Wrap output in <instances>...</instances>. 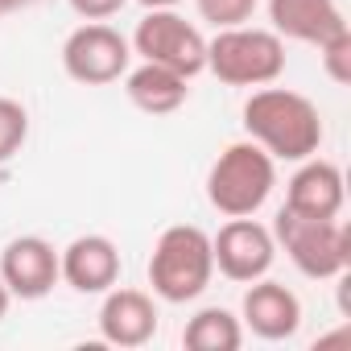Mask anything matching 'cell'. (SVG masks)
<instances>
[{
    "label": "cell",
    "mask_w": 351,
    "mask_h": 351,
    "mask_svg": "<svg viewBox=\"0 0 351 351\" xmlns=\"http://www.w3.org/2000/svg\"><path fill=\"white\" fill-rule=\"evenodd\" d=\"M269 21L277 38L306 46H322L326 38L347 29L339 0H269Z\"/></svg>",
    "instance_id": "cell-14"
},
{
    "label": "cell",
    "mask_w": 351,
    "mask_h": 351,
    "mask_svg": "<svg viewBox=\"0 0 351 351\" xmlns=\"http://www.w3.org/2000/svg\"><path fill=\"white\" fill-rule=\"evenodd\" d=\"M240 322L265 343H285L302 326V302L289 285H281L273 277H256V281H248Z\"/></svg>",
    "instance_id": "cell-11"
},
{
    "label": "cell",
    "mask_w": 351,
    "mask_h": 351,
    "mask_svg": "<svg viewBox=\"0 0 351 351\" xmlns=\"http://www.w3.org/2000/svg\"><path fill=\"white\" fill-rule=\"evenodd\" d=\"M29 5H38V0H0V17H5V13H17V9H29Z\"/></svg>",
    "instance_id": "cell-21"
},
{
    "label": "cell",
    "mask_w": 351,
    "mask_h": 351,
    "mask_svg": "<svg viewBox=\"0 0 351 351\" xmlns=\"http://www.w3.org/2000/svg\"><path fill=\"white\" fill-rule=\"evenodd\" d=\"M141 5H145V9H178L182 0H141Z\"/></svg>",
    "instance_id": "cell-23"
},
{
    "label": "cell",
    "mask_w": 351,
    "mask_h": 351,
    "mask_svg": "<svg viewBox=\"0 0 351 351\" xmlns=\"http://www.w3.org/2000/svg\"><path fill=\"white\" fill-rule=\"evenodd\" d=\"M99 335L112 347H145L157 335V306L145 289L112 285L99 306Z\"/></svg>",
    "instance_id": "cell-13"
},
{
    "label": "cell",
    "mask_w": 351,
    "mask_h": 351,
    "mask_svg": "<svg viewBox=\"0 0 351 351\" xmlns=\"http://www.w3.org/2000/svg\"><path fill=\"white\" fill-rule=\"evenodd\" d=\"M58 273L75 293H108L120 281V248L108 236H79L58 252Z\"/></svg>",
    "instance_id": "cell-12"
},
{
    "label": "cell",
    "mask_w": 351,
    "mask_h": 351,
    "mask_svg": "<svg viewBox=\"0 0 351 351\" xmlns=\"http://www.w3.org/2000/svg\"><path fill=\"white\" fill-rule=\"evenodd\" d=\"M132 46L108 21H87L62 42V71L83 87H108L128 75Z\"/></svg>",
    "instance_id": "cell-7"
},
{
    "label": "cell",
    "mask_w": 351,
    "mask_h": 351,
    "mask_svg": "<svg viewBox=\"0 0 351 351\" xmlns=\"http://www.w3.org/2000/svg\"><path fill=\"white\" fill-rule=\"evenodd\" d=\"M124 91L128 99L149 112V116H169L178 112L186 99H191V79L169 71V66H157V62H141L136 71L124 75Z\"/></svg>",
    "instance_id": "cell-15"
},
{
    "label": "cell",
    "mask_w": 351,
    "mask_h": 351,
    "mask_svg": "<svg viewBox=\"0 0 351 351\" xmlns=\"http://www.w3.org/2000/svg\"><path fill=\"white\" fill-rule=\"evenodd\" d=\"M347 203V186H343V169L326 157H306L298 161L293 178L285 186V211L293 215H310V219H339Z\"/></svg>",
    "instance_id": "cell-10"
},
{
    "label": "cell",
    "mask_w": 351,
    "mask_h": 351,
    "mask_svg": "<svg viewBox=\"0 0 351 351\" xmlns=\"http://www.w3.org/2000/svg\"><path fill=\"white\" fill-rule=\"evenodd\" d=\"M273 240L310 281H335L351 269V232L339 219H310L281 207L273 219Z\"/></svg>",
    "instance_id": "cell-5"
},
{
    "label": "cell",
    "mask_w": 351,
    "mask_h": 351,
    "mask_svg": "<svg viewBox=\"0 0 351 351\" xmlns=\"http://www.w3.org/2000/svg\"><path fill=\"white\" fill-rule=\"evenodd\" d=\"M277 186V161L256 145V141H236L228 145L211 169H207V203L228 215H256Z\"/></svg>",
    "instance_id": "cell-3"
},
{
    "label": "cell",
    "mask_w": 351,
    "mask_h": 351,
    "mask_svg": "<svg viewBox=\"0 0 351 351\" xmlns=\"http://www.w3.org/2000/svg\"><path fill=\"white\" fill-rule=\"evenodd\" d=\"M66 5L83 17V21H108V17H116L128 0H66Z\"/></svg>",
    "instance_id": "cell-20"
},
{
    "label": "cell",
    "mask_w": 351,
    "mask_h": 351,
    "mask_svg": "<svg viewBox=\"0 0 351 351\" xmlns=\"http://www.w3.org/2000/svg\"><path fill=\"white\" fill-rule=\"evenodd\" d=\"M0 281L9 285L13 298L21 302H42L58 281V252L50 240L42 236H17L5 244V252H0Z\"/></svg>",
    "instance_id": "cell-9"
},
{
    "label": "cell",
    "mask_w": 351,
    "mask_h": 351,
    "mask_svg": "<svg viewBox=\"0 0 351 351\" xmlns=\"http://www.w3.org/2000/svg\"><path fill=\"white\" fill-rule=\"evenodd\" d=\"M195 9L207 25L215 29H232V25H248L256 13V0H195Z\"/></svg>",
    "instance_id": "cell-18"
},
{
    "label": "cell",
    "mask_w": 351,
    "mask_h": 351,
    "mask_svg": "<svg viewBox=\"0 0 351 351\" xmlns=\"http://www.w3.org/2000/svg\"><path fill=\"white\" fill-rule=\"evenodd\" d=\"M318 58H322V71L330 75V83L347 87V83H351V29L326 38V42L318 46Z\"/></svg>",
    "instance_id": "cell-19"
},
{
    "label": "cell",
    "mask_w": 351,
    "mask_h": 351,
    "mask_svg": "<svg viewBox=\"0 0 351 351\" xmlns=\"http://www.w3.org/2000/svg\"><path fill=\"white\" fill-rule=\"evenodd\" d=\"M25 136H29V112H25L17 99L0 95V165L13 161V157L21 153Z\"/></svg>",
    "instance_id": "cell-17"
},
{
    "label": "cell",
    "mask_w": 351,
    "mask_h": 351,
    "mask_svg": "<svg viewBox=\"0 0 351 351\" xmlns=\"http://www.w3.org/2000/svg\"><path fill=\"white\" fill-rule=\"evenodd\" d=\"M240 343H244V322L223 306H207L182 326L186 351H236Z\"/></svg>",
    "instance_id": "cell-16"
},
{
    "label": "cell",
    "mask_w": 351,
    "mask_h": 351,
    "mask_svg": "<svg viewBox=\"0 0 351 351\" xmlns=\"http://www.w3.org/2000/svg\"><path fill=\"white\" fill-rule=\"evenodd\" d=\"M215 277V256H211V236L195 223H173L157 236L153 256H149V285L161 302L182 306L195 302Z\"/></svg>",
    "instance_id": "cell-2"
},
{
    "label": "cell",
    "mask_w": 351,
    "mask_h": 351,
    "mask_svg": "<svg viewBox=\"0 0 351 351\" xmlns=\"http://www.w3.org/2000/svg\"><path fill=\"white\" fill-rule=\"evenodd\" d=\"M128 46L145 62L169 66V71H178L186 79L207 71V38L199 34V25H191L173 9H145V17L136 21V34L128 38Z\"/></svg>",
    "instance_id": "cell-6"
},
{
    "label": "cell",
    "mask_w": 351,
    "mask_h": 351,
    "mask_svg": "<svg viewBox=\"0 0 351 351\" xmlns=\"http://www.w3.org/2000/svg\"><path fill=\"white\" fill-rule=\"evenodd\" d=\"M207 71L228 87H265L285 75V38L256 25L215 29L207 42Z\"/></svg>",
    "instance_id": "cell-4"
},
{
    "label": "cell",
    "mask_w": 351,
    "mask_h": 351,
    "mask_svg": "<svg viewBox=\"0 0 351 351\" xmlns=\"http://www.w3.org/2000/svg\"><path fill=\"white\" fill-rule=\"evenodd\" d=\"M9 306H13V293H9V285H5V281H0V322H5Z\"/></svg>",
    "instance_id": "cell-22"
},
{
    "label": "cell",
    "mask_w": 351,
    "mask_h": 351,
    "mask_svg": "<svg viewBox=\"0 0 351 351\" xmlns=\"http://www.w3.org/2000/svg\"><path fill=\"white\" fill-rule=\"evenodd\" d=\"M244 132L256 141L273 161H306L322 149V116L314 99L289 87H256L244 104Z\"/></svg>",
    "instance_id": "cell-1"
},
{
    "label": "cell",
    "mask_w": 351,
    "mask_h": 351,
    "mask_svg": "<svg viewBox=\"0 0 351 351\" xmlns=\"http://www.w3.org/2000/svg\"><path fill=\"white\" fill-rule=\"evenodd\" d=\"M211 256H215V269L228 277V281H256V277H269L273 261H277V240H273V228L256 223L252 215H240V219H228L215 236H211Z\"/></svg>",
    "instance_id": "cell-8"
}]
</instances>
